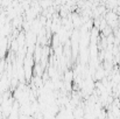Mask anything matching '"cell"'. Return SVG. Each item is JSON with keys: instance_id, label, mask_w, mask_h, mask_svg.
<instances>
[{"instance_id": "6da1fadb", "label": "cell", "mask_w": 120, "mask_h": 119, "mask_svg": "<svg viewBox=\"0 0 120 119\" xmlns=\"http://www.w3.org/2000/svg\"><path fill=\"white\" fill-rule=\"evenodd\" d=\"M74 115H75V117H76L77 119H79L80 117H83V110H82L80 107L76 109V110H75V113H74Z\"/></svg>"}, {"instance_id": "7a4b0ae2", "label": "cell", "mask_w": 120, "mask_h": 119, "mask_svg": "<svg viewBox=\"0 0 120 119\" xmlns=\"http://www.w3.org/2000/svg\"><path fill=\"white\" fill-rule=\"evenodd\" d=\"M64 77H65V81H67V82L70 83V82L72 81V78H74V75H72L71 71H68V73H65V76H64Z\"/></svg>"}]
</instances>
